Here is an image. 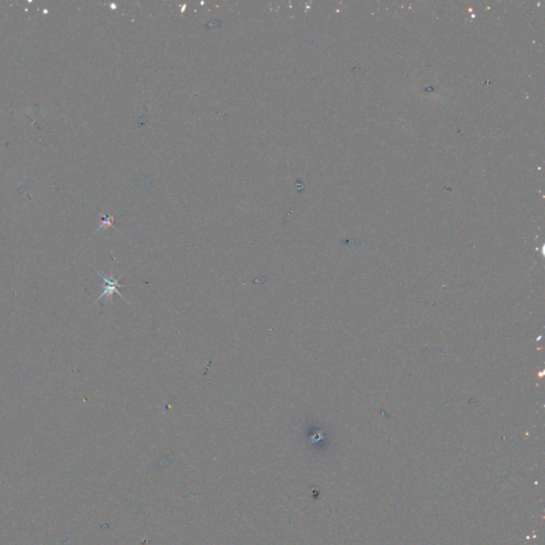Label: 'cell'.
I'll return each instance as SVG.
<instances>
[{
  "label": "cell",
  "mask_w": 545,
  "mask_h": 545,
  "mask_svg": "<svg viewBox=\"0 0 545 545\" xmlns=\"http://www.w3.org/2000/svg\"><path fill=\"white\" fill-rule=\"evenodd\" d=\"M96 272H97V274L100 276L101 279L105 281V287H104V291H102V293L99 295V297L95 300L94 304H96L98 300H100L102 298H106V299L112 298L113 294H117V295H119L121 298H124L126 300V298L123 296V294H120L119 291H118V287H121L119 285V279L124 274L121 276H119V277H115V276L106 275L105 273H102L100 271H96Z\"/></svg>",
  "instance_id": "1"
}]
</instances>
